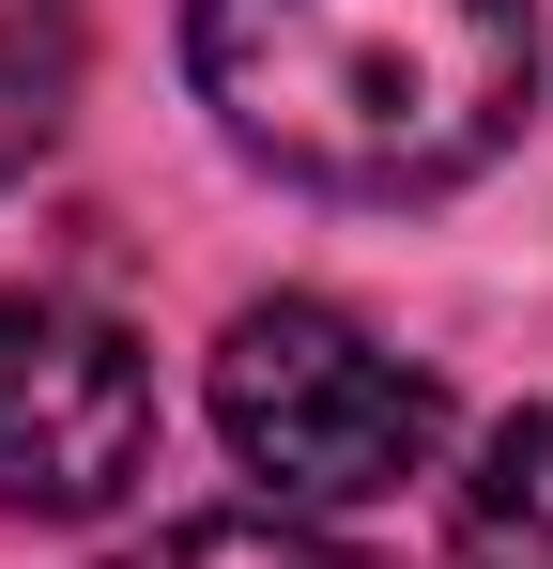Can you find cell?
I'll use <instances>...</instances> for the list:
<instances>
[{
	"label": "cell",
	"mask_w": 553,
	"mask_h": 569,
	"mask_svg": "<svg viewBox=\"0 0 553 569\" xmlns=\"http://www.w3.org/2000/svg\"><path fill=\"white\" fill-rule=\"evenodd\" d=\"M200 108L339 200H431L539 108V0H184Z\"/></svg>",
	"instance_id": "6da1fadb"
},
{
	"label": "cell",
	"mask_w": 553,
	"mask_h": 569,
	"mask_svg": "<svg viewBox=\"0 0 553 569\" xmlns=\"http://www.w3.org/2000/svg\"><path fill=\"white\" fill-rule=\"evenodd\" d=\"M215 431H231V462L262 477L276 508H369V492H400L446 447V385L400 370L354 308L262 292L215 339Z\"/></svg>",
	"instance_id": "7a4b0ae2"
},
{
	"label": "cell",
	"mask_w": 553,
	"mask_h": 569,
	"mask_svg": "<svg viewBox=\"0 0 553 569\" xmlns=\"http://www.w3.org/2000/svg\"><path fill=\"white\" fill-rule=\"evenodd\" d=\"M154 477V355L78 292H0V508L92 523Z\"/></svg>",
	"instance_id": "3957f363"
},
{
	"label": "cell",
	"mask_w": 553,
	"mask_h": 569,
	"mask_svg": "<svg viewBox=\"0 0 553 569\" xmlns=\"http://www.w3.org/2000/svg\"><path fill=\"white\" fill-rule=\"evenodd\" d=\"M446 569H553V416H492L446 508Z\"/></svg>",
	"instance_id": "277c9868"
},
{
	"label": "cell",
	"mask_w": 553,
	"mask_h": 569,
	"mask_svg": "<svg viewBox=\"0 0 553 569\" xmlns=\"http://www.w3.org/2000/svg\"><path fill=\"white\" fill-rule=\"evenodd\" d=\"M78 62H92V0H0V186L78 123Z\"/></svg>",
	"instance_id": "5b68a950"
},
{
	"label": "cell",
	"mask_w": 553,
	"mask_h": 569,
	"mask_svg": "<svg viewBox=\"0 0 553 569\" xmlns=\"http://www.w3.org/2000/svg\"><path fill=\"white\" fill-rule=\"evenodd\" d=\"M108 569H354V555L308 539V523H170V539H139Z\"/></svg>",
	"instance_id": "8992f818"
}]
</instances>
